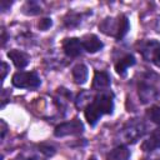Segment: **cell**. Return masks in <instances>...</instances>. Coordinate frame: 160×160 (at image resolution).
<instances>
[{
	"label": "cell",
	"mask_w": 160,
	"mask_h": 160,
	"mask_svg": "<svg viewBox=\"0 0 160 160\" xmlns=\"http://www.w3.org/2000/svg\"><path fill=\"white\" fill-rule=\"evenodd\" d=\"M6 71H8V65H6V62H2V79H5Z\"/></svg>",
	"instance_id": "cell-17"
},
{
	"label": "cell",
	"mask_w": 160,
	"mask_h": 160,
	"mask_svg": "<svg viewBox=\"0 0 160 160\" xmlns=\"http://www.w3.org/2000/svg\"><path fill=\"white\" fill-rule=\"evenodd\" d=\"M134 64H135L134 56H132V55H125L124 58H121V59L115 64V70H116L118 74L124 75L125 71H126V69L130 68V66H132Z\"/></svg>",
	"instance_id": "cell-13"
},
{
	"label": "cell",
	"mask_w": 160,
	"mask_h": 160,
	"mask_svg": "<svg viewBox=\"0 0 160 160\" xmlns=\"http://www.w3.org/2000/svg\"><path fill=\"white\" fill-rule=\"evenodd\" d=\"M110 86V78L105 71H96L92 80V89L104 90Z\"/></svg>",
	"instance_id": "cell-10"
},
{
	"label": "cell",
	"mask_w": 160,
	"mask_h": 160,
	"mask_svg": "<svg viewBox=\"0 0 160 160\" xmlns=\"http://www.w3.org/2000/svg\"><path fill=\"white\" fill-rule=\"evenodd\" d=\"M88 68L84 64H78L72 69V78L76 84H84L88 80Z\"/></svg>",
	"instance_id": "cell-11"
},
{
	"label": "cell",
	"mask_w": 160,
	"mask_h": 160,
	"mask_svg": "<svg viewBox=\"0 0 160 160\" xmlns=\"http://www.w3.org/2000/svg\"><path fill=\"white\" fill-rule=\"evenodd\" d=\"M8 56H9V59L12 60V62L15 64V66L19 68V69L25 68L29 64V60H30L29 59V55H26L25 52H22L20 50H10L8 52Z\"/></svg>",
	"instance_id": "cell-7"
},
{
	"label": "cell",
	"mask_w": 160,
	"mask_h": 160,
	"mask_svg": "<svg viewBox=\"0 0 160 160\" xmlns=\"http://www.w3.org/2000/svg\"><path fill=\"white\" fill-rule=\"evenodd\" d=\"M12 85L21 89H34L40 85V79L35 72L18 71L12 75Z\"/></svg>",
	"instance_id": "cell-3"
},
{
	"label": "cell",
	"mask_w": 160,
	"mask_h": 160,
	"mask_svg": "<svg viewBox=\"0 0 160 160\" xmlns=\"http://www.w3.org/2000/svg\"><path fill=\"white\" fill-rule=\"evenodd\" d=\"M40 149H41V151L45 152L46 155H52V154L55 152L54 148H52V146H49V145H40Z\"/></svg>",
	"instance_id": "cell-16"
},
{
	"label": "cell",
	"mask_w": 160,
	"mask_h": 160,
	"mask_svg": "<svg viewBox=\"0 0 160 160\" xmlns=\"http://www.w3.org/2000/svg\"><path fill=\"white\" fill-rule=\"evenodd\" d=\"M82 42V48L88 51V52H96L98 50H100L102 48V42L99 40V38L96 35H88L84 38Z\"/></svg>",
	"instance_id": "cell-8"
},
{
	"label": "cell",
	"mask_w": 160,
	"mask_h": 160,
	"mask_svg": "<svg viewBox=\"0 0 160 160\" xmlns=\"http://www.w3.org/2000/svg\"><path fill=\"white\" fill-rule=\"evenodd\" d=\"M1 125H2V134H1V138H4L5 131H6V125H5V122H4V121H1Z\"/></svg>",
	"instance_id": "cell-18"
},
{
	"label": "cell",
	"mask_w": 160,
	"mask_h": 160,
	"mask_svg": "<svg viewBox=\"0 0 160 160\" xmlns=\"http://www.w3.org/2000/svg\"><path fill=\"white\" fill-rule=\"evenodd\" d=\"M160 148V128L152 131V134L149 136L148 140H145L141 145V149L144 151H152L155 149Z\"/></svg>",
	"instance_id": "cell-9"
},
{
	"label": "cell",
	"mask_w": 160,
	"mask_h": 160,
	"mask_svg": "<svg viewBox=\"0 0 160 160\" xmlns=\"http://www.w3.org/2000/svg\"><path fill=\"white\" fill-rule=\"evenodd\" d=\"M89 160H96V159H95V158H94V156H91V158H90V159H89Z\"/></svg>",
	"instance_id": "cell-20"
},
{
	"label": "cell",
	"mask_w": 160,
	"mask_h": 160,
	"mask_svg": "<svg viewBox=\"0 0 160 160\" xmlns=\"http://www.w3.org/2000/svg\"><path fill=\"white\" fill-rule=\"evenodd\" d=\"M38 26L40 28V30H48L50 26H51V19H48V18H44L39 21Z\"/></svg>",
	"instance_id": "cell-15"
},
{
	"label": "cell",
	"mask_w": 160,
	"mask_h": 160,
	"mask_svg": "<svg viewBox=\"0 0 160 160\" xmlns=\"http://www.w3.org/2000/svg\"><path fill=\"white\" fill-rule=\"evenodd\" d=\"M84 130V125L79 119L70 120L68 122H62L55 128V136H68V135H76L81 134Z\"/></svg>",
	"instance_id": "cell-5"
},
{
	"label": "cell",
	"mask_w": 160,
	"mask_h": 160,
	"mask_svg": "<svg viewBox=\"0 0 160 160\" xmlns=\"http://www.w3.org/2000/svg\"><path fill=\"white\" fill-rule=\"evenodd\" d=\"M148 116L150 118V120L155 124H158L160 126V108L159 106H152L149 109L148 111Z\"/></svg>",
	"instance_id": "cell-14"
},
{
	"label": "cell",
	"mask_w": 160,
	"mask_h": 160,
	"mask_svg": "<svg viewBox=\"0 0 160 160\" xmlns=\"http://www.w3.org/2000/svg\"><path fill=\"white\" fill-rule=\"evenodd\" d=\"M156 29H158V31H160V19H158V21H156Z\"/></svg>",
	"instance_id": "cell-19"
},
{
	"label": "cell",
	"mask_w": 160,
	"mask_h": 160,
	"mask_svg": "<svg viewBox=\"0 0 160 160\" xmlns=\"http://www.w3.org/2000/svg\"><path fill=\"white\" fill-rule=\"evenodd\" d=\"M130 156V151L126 146H118L115 148L114 150H111L108 156H106V160H128Z\"/></svg>",
	"instance_id": "cell-12"
},
{
	"label": "cell",
	"mask_w": 160,
	"mask_h": 160,
	"mask_svg": "<svg viewBox=\"0 0 160 160\" xmlns=\"http://www.w3.org/2000/svg\"><path fill=\"white\" fill-rule=\"evenodd\" d=\"M146 61L160 66V42L156 40H149L144 42L139 50Z\"/></svg>",
	"instance_id": "cell-4"
},
{
	"label": "cell",
	"mask_w": 160,
	"mask_h": 160,
	"mask_svg": "<svg viewBox=\"0 0 160 160\" xmlns=\"http://www.w3.org/2000/svg\"><path fill=\"white\" fill-rule=\"evenodd\" d=\"M82 42L80 41V39L78 38H70V39H65L62 41V50L64 52L70 56V58H75L78 55L81 54L82 51Z\"/></svg>",
	"instance_id": "cell-6"
},
{
	"label": "cell",
	"mask_w": 160,
	"mask_h": 160,
	"mask_svg": "<svg viewBox=\"0 0 160 160\" xmlns=\"http://www.w3.org/2000/svg\"><path fill=\"white\" fill-rule=\"evenodd\" d=\"M99 29L106 34V35H112L118 40L124 38L129 30V20L125 15H120L116 19L114 18H106L100 25Z\"/></svg>",
	"instance_id": "cell-2"
},
{
	"label": "cell",
	"mask_w": 160,
	"mask_h": 160,
	"mask_svg": "<svg viewBox=\"0 0 160 160\" xmlns=\"http://www.w3.org/2000/svg\"><path fill=\"white\" fill-rule=\"evenodd\" d=\"M114 109V100L110 92L98 94L94 100L85 108V118L90 125H95L104 114H111Z\"/></svg>",
	"instance_id": "cell-1"
}]
</instances>
